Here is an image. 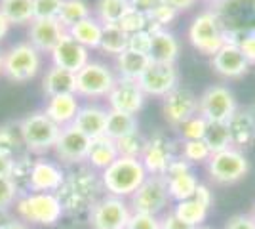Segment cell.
<instances>
[{
	"mask_svg": "<svg viewBox=\"0 0 255 229\" xmlns=\"http://www.w3.org/2000/svg\"><path fill=\"white\" fill-rule=\"evenodd\" d=\"M206 168H208V174L213 184L233 186L248 176L250 161L244 155V151H240L236 147H229L225 151L213 153L210 161L206 163Z\"/></svg>",
	"mask_w": 255,
	"mask_h": 229,
	"instance_id": "7",
	"label": "cell"
},
{
	"mask_svg": "<svg viewBox=\"0 0 255 229\" xmlns=\"http://www.w3.org/2000/svg\"><path fill=\"white\" fill-rule=\"evenodd\" d=\"M192 170V164L189 161H185L181 155H175L173 159H171L170 166H168V170H166V174L164 178H168V176H177V174H185V172H191Z\"/></svg>",
	"mask_w": 255,
	"mask_h": 229,
	"instance_id": "50",
	"label": "cell"
},
{
	"mask_svg": "<svg viewBox=\"0 0 255 229\" xmlns=\"http://www.w3.org/2000/svg\"><path fill=\"white\" fill-rule=\"evenodd\" d=\"M162 99H164L162 101L164 117L175 128H179L185 120L198 113V98L189 88H173L170 94H166Z\"/></svg>",
	"mask_w": 255,
	"mask_h": 229,
	"instance_id": "15",
	"label": "cell"
},
{
	"mask_svg": "<svg viewBox=\"0 0 255 229\" xmlns=\"http://www.w3.org/2000/svg\"><path fill=\"white\" fill-rule=\"evenodd\" d=\"M204 142L210 147L212 155L233 147L231 145V134H229V128H227L225 122H208V130H206V136H204Z\"/></svg>",
	"mask_w": 255,
	"mask_h": 229,
	"instance_id": "38",
	"label": "cell"
},
{
	"mask_svg": "<svg viewBox=\"0 0 255 229\" xmlns=\"http://www.w3.org/2000/svg\"><path fill=\"white\" fill-rule=\"evenodd\" d=\"M252 216L255 218V205H254V210H252Z\"/></svg>",
	"mask_w": 255,
	"mask_h": 229,
	"instance_id": "62",
	"label": "cell"
},
{
	"mask_svg": "<svg viewBox=\"0 0 255 229\" xmlns=\"http://www.w3.org/2000/svg\"><path fill=\"white\" fill-rule=\"evenodd\" d=\"M19 128H21L27 151L34 155H44V153L52 151L57 142V136L61 132V128L44 111H34L31 115H27L25 119L19 120Z\"/></svg>",
	"mask_w": 255,
	"mask_h": 229,
	"instance_id": "4",
	"label": "cell"
},
{
	"mask_svg": "<svg viewBox=\"0 0 255 229\" xmlns=\"http://www.w3.org/2000/svg\"><path fill=\"white\" fill-rule=\"evenodd\" d=\"M177 13H179V11L173 10L171 6H168V4H164V2H162L158 8H154V10L150 11L147 17H149V21H152L156 27H160V29H166L170 23L175 21Z\"/></svg>",
	"mask_w": 255,
	"mask_h": 229,
	"instance_id": "45",
	"label": "cell"
},
{
	"mask_svg": "<svg viewBox=\"0 0 255 229\" xmlns=\"http://www.w3.org/2000/svg\"><path fill=\"white\" fill-rule=\"evenodd\" d=\"M10 27H11V25L8 23V19H6V17H4V13L0 11V40H2V38H4L6 34H8Z\"/></svg>",
	"mask_w": 255,
	"mask_h": 229,
	"instance_id": "57",
	"label": "cell"
},
{
	"mask_svg": "<svg viewBox=\"0 0 255 229\" xmlns=\"http://www.w3.org/2000/svg\"><path fill=\"white\" fill-rule=\"evenodd\" d=\"M162 2H164V0H129L131 8H133L135 11H141V13H145V15H149V13L154 10V8H158Z\"/></svg>",
	"mask_w": 255,
	"mask_h": 229,
	"instance_id": "53",
	"label": "cell"
},
{
	"mask_svg": "<svg viewBox=\"0 0 255 229\" xmlns=\"http://www.w3.org/2000/svg\"><path fill=\"white\" fill-rule=\"evenodd\" d=\"M147 145V138L139 130L128 134L124 138L117 140L118 157H126V159H141V155L145 151Z\"/></svg>",
	"mask_w": 255,
	"mask_h": 229,
	"instance_id": "39",
	"label": "cell"
},
{
	"mask_svg": "<svg viewBox=\"0 0 255 229\" xmlns=\"http://www.w3.org/2000/svg\"><path fill=\"white\" fill-rule=\"evenodd\" d=\"M175 155L179 153H175V145L170 138L164 132H154L150 138H147L145 151L139 161L149 176H164Z\"/></svg>",
	"mask_w": 255,
	"mask_h": 229,
	"instance_id": "13",
	"label": "cell"
},
{
	"mask_svg": "<svg viewBox=\"0 0 255 229\" xmlns=\"http://www.w3.org/2000/svg\"><path fill=\"white\" fill-rule=\"evenodd\" d=\"M196 229H213V228H208V226H200V228H196Z\"/></svg>",
	"mask_w": 255,
	"mask_h": 229,
	"instance_id": "60",
	"label": "cell"
},
{
	"mask_svg": "<svg viewBox=\"0 0 255 229\" xmlns=\"http://www.w3.org/2000/svg\"><path fill=\"white\" fill-rule=\"evenodd\" d=\"M0 153L8 155L11 159H17L27 155V145L23 142L19 120L17 122H6L0 126ZM31 155V153H29Z\"/></svg>",
	"mask_w": 255,
	"mask_h": 229,
	"instance_id": "28",
	"label": "cell"
},
{
	"mask_svg": "<svg viewBox=\"0 0 255 229\" xmlns=\"http://www.w3.org/2000/svg\"><path fill=\"white\" fill-rule=\"evenodd\" d=\"M117 82L113 69L101 61H88L76 73V96L97 99L107 98Z\"/></svg>",
	"mask_w": 255,
	"mask_h": 229,
	"instance_id": "9",
	"label": "cell"
},
{
	"mask_svg": "<svg viewBox=\"0 0 255 229\" xmlns=\"http://www.w3.org/2000/svg\"><path fill=\"white\" fill-rule=\"evenodd\" d=\"M63 0H32L34 19H57Z\"/></svg>",
	"mask_w": 255,
	"mask_h": 229,
	"instance_id": "43",
	"label": "cell"
},
{
	"mask_svg": "<svg viewBox=\"0 0 255 229\" xmlns=\"http://www.w3.org/2000/svg\"><path fill=\"white\" fill-rule=\"evenodd\" d=\"M175 216L179 220H183L185 224H189L192 228H200L204 226V222L208 218V208L202 207L198 201H194V199H185V201H179V203H175V207L171 210Z\"/></svg>",
	"mask_w": 255,
	"mask_h": 229,
	"instance_id": "34",
	"label": "cell"
},
{
	"mask_svg": "<svg viewBox=\"0 0 255 229\" xmlns=\"http://www.w3.org/2000/svg\"><path fill=\"white\" fill-rule=\"evenodd\" d=\"M13 218L15 216L11 214V208H0V228L6 226V224H10Z\"/></svg>",
	"mask_w": 255,
	"mask_h": 229,
	"instance_id": "56",
	"label": "cell"
},
{
	"mask_svg": "<svg viewBox=\"0 0 255 229\" xmlns=\"http://www.w3.org/2000/svg\"><path fill=\"white\" fill-rule=\"evenodd\" d=\"M2 59H4V52H0V75H2Z\"/></svg>",
	"mask_w": 255,
	"mask_h": 229,
	"instance_id": "59",
	"label": "cell"
},
{
	"mask_svg": "<svg viewBox=\"0 0 255 229\" xmlns=\"http://www.w3.org/2000/svg\"><path fill=\"white\" fill-rule=\"evenodd\" d=\"M67 33L71 34L78 44H82L88 50L99 48L101 44V34H103V23L99 21L97 17L90 15L82 21L75 23Z\"/></svg>",
	"mask_w": 255,
	"mask_h": 229,
	"instance_id": "27",
	"label": "cell"
},
{
	"mask_svg": "<svg viewBox=\"0 0 255 229\" xmlns=\"http://www.w3.org/2000/svg\"><path fill=\"white\" fill-rule=\"evenodd\" d=\"M231 145L244 151L255 143V111L252 107H238L227 122Z\"/></svg>",
	"mask_w": 255,
	"mask_h": 229,
	"instance_id": "20",
	"label": "cell"
},
{
	"mask_svg": "<svg viewBox=\"0 0 255 229\" xmlns=\"http://www.w3.org/2000/svg\"><path fill=\"white\" fill-rule=\"evenodd\" d=\"M65 172L61 164L48 159H34L31 172V191L38 193H57L65 182Z\"/></svg>",
	"mask_w": 255,
	"mask_h": 229,
	"instance_id": "19",
	"label": "cell"
},
{
	"mask_svg": "<svg viewBox=\"0 0 255 229\" xmlns=\"http://www.w3.org/2000/svg\"><path fill=\"white\" fill-rule=\"evenodd\" d=\"M238 48H240L242 55L246 57V61L250 63V67L255 65V33L244 34L238 40Z\"/></svg>",
	"mask_w": 255,
	"mask_h": 229,
	"instance_id": "48",
	"label": "cell"
},
{
	"mask_svg": "<svg viewBox=\"0 0 255 229\" xmlns=\"http://www.w3.org/2000/svg\"><path fill=\"white\" fill-rule=\"evenodd\" d=\"M99 178H101L107 195L128 201L137 191L139 186L149 178V174L139 159L118 157L111 166H107L103 172H99Z\"/></svg>",
	"mask_w": 255,
	"mask_h": 229,
	"instance_id": "2",
	"label": "cell"
},
{
	"mask_svg": "<svg viewBox=\"0 0 255 229\" xmlns=\"http://www.w3.org/2000/svg\"><path fill=\"white\" fill-rule=\"evenodd\" d=\"M107 113L109 109L97 105V103H86L80 105V109L76 113L73 126L86 134L90 140L105 136V124H107Z\"/></svg>",
	"mask_w": 255,
	"mask_h": 229,
	"instance_id": "22",
	"label": "cell"
},
{
	"mask_svg": "<svg viewBox=\"0 0 255 229\" xmlns=\"http://www.w3.org/2000/svg\"><path fill=\"white\" fill-rule=\"evenodd\" d=\"M131 208L126 199L103 195L88 212L92 229H126Z\"/></svg>",
	"mask_w": 255,
	"mask_h": 229,
	"instance_id": "10",
	"label": "cell"
},
{
	"mask_svg": "<svg viewBox=\"0 0 255 229\" xmlns=\"http://www.w3.org/2000/svg\"><path fill=\"white\" fill-rule=\"evenodd\" d=\"M126 229H160V216L143 214V212H131Z\"/></svg>",
	"mask_w": 255,
	"mask_h": 229,
	"instance_id": "47",
	"label": "cell"
},
{
	"mask_svg": "<svg viewBox=\"0 0 255 229\" xmlns=\"http://www.w3.org/2000/svg\"><path fill=\"white\" fill-rule=\"evenodd\" d=\"M92 15L90 6L86 4L84 0H63L61 2V10L57 13V21L63 27L65 31H69L75 23L82 21L86 17Z\"/></svg>",
	"mask_w": 255,
	"mask_h": 229,
	"instance_id": "35",
	"label": "cell"
},
{
	"mask_svg": "<svg viewBox=\"0 0 255 229\" xmlns=\"http://www.w3.org/2000/svg\"><path fill=\"white\" fill-rule=\"evenodd\" d=\"M42 90L48 98L63 96V94H76V73L52 65L42 78Z\"/></svg>",
	"mask_w": 255,
	"mask_h": 229,
	"instance_id": "25",
	"label": "cell"
},
{
	"mask_svg": "<svg viewBox=\"0 0 255 229\" xmlns=\"http://www.w3.org/2000/svg\"><path fill=\"white\" fill-rule=\"evenodd\" d=\"M137 130V119L135 115H128L122 111H113L109 109L107 113V124H105V136L111 140H120L128 134Z\"/></svg>",
	"mask_w": 255,
	"mask_h": 229,
	"instance_id": "30",
	"label": "cell"
},
{
	"mask_svg": "<svg viewBox=\"0 0 255 229\" xmlns=\"http://www.w3.org/2000/svg\"><path fill=\"white\" fill-rule=\"evenodd\" d=\"M149 63V55L137 54V52H131V50H124L122 54L117 55L118 76L128 78V80H139V76L145 73Z\"/></svg>",
	"mask_w": 255,
	"mask_h": 229,
	"instance_id": "29",
	"label": "cell"
},
{
	"mask_svg": "<svg viewBox=\"0 0 255 229\" xmlns=\"http://www.w3.org/2000/svg\"><path fill=\"white\" fill-rule=\"evenodd\" d=\"M78 109H80V103H78V99H76V94H63V96L48 98V103H46L44 113H46L59 128H65V126H71V124H73V120H75Z\"/></svg>",
	"mask_w": 255,
	"mask_h": 229,
	"instance_id": "23",
	"label": "cell"
},
{
	"mask_svg": "<svg viewBox=\"0 0 255 229\" xmlns=\"http://www.w3.org/2000/svg\"><path fill=\"white\" fill-rule=\"evenodd\" d=\"M19 191L10 176H0V208H13Z\"/></svg>",
	"mask_w": 255,
	"mask_h": 229,
	"instance_id": "44",
	"label": "cell"
},
{
	"mask_svg": "<svg viewBox=\"0 0 255 229\" xmlns=\"http://www.w3.org/2000/svg\"><path fill=\"white\" fill-rule=\"evenodd\" d=\"M117 159V142L111 140L109 136H99V138H94L90 143V149L86 155V164L90 168H94L96 172H103L107 166H111Z\"/></svg>",
	"mask_w": 255,
	"mask_h": 229,
	"instance_id": "24",
	"label": "cell"
},
{
	"mask_svg": "<svg viewBox=\"0 0 255 229\" xmlns=\"http://www.w3.org/2000/svg\"><path fill=\"white\" fill-rule=\"evenodd\" d=\"M50 55H52V65L67 69L71 73H78L90 61V50L76 42L69 33L63 34V38L57 42Z\"/></svg>",
	"mask_w": 255,
	"mask_h": 229,
	"instance_id": "17",
	"label": "cell"
},
{
	"mask_svg": "<svg viewBox=\"0 0 255 229\" xmlns=\"http://www.w3.org/2000/svg\"><path fill=\"white\" fill-rule=\"evenodd\" d=\"M208 130V120L204 119L202 115H194L191 119H187L179 126V134L183 138V142H191V140H204Z\"/></svg>",
	"mask_w": 255,
	"mask_h": 229,
	"instance_id": "41",
	"label": "cell"
},
{
	"mask_svg": "<svg viewBox=\"0 0 255 229\" xmlns=\"http://www.w3.org/2000/svg\"><path fill=\"white\" fill-rule=\"evenodd\" d=\"M164 4L171 6L173 10L183 11V10H189V8H192V6L196 4V0H164Z\"/></svg>",
	"mask_w": 255,
	"mask_h": 229,
	"instance_id": "54",
	"label": "cell"
},
{
	"mask_svg": "<svg viewBox=\"0 0 255 229\" xmlns=\"http://www.w3.org/2000/svg\"><path fill=\"white\" fill-rule=\"evenodd\" d=\"M150 42H152V33H149L147 29L137 31L133 34H128V50H131V52L149 55Z\"/></svg>",
	"mask_w": 255,
	"mask_h": 229,
	"instance_id": "46",
	"label": "cell"
},
{
	"mask_svg": "<svg viewBox=\"0 0 255 229\" xmlns=\"http://www.w3.org/2000/svg\"><path fill=\"white\" fill-rule=\"evenodd\" d=\"M194 201H198L202 207H206L208 210L212 208L213 205V191L210 186H206V184H198L196 187V191H194V195H192Z\"/></svg>",
	"mask_w": 255,
	"mask_h": 229,
	"instance_id": "52",
	"label": "cell"
},
{
	"mask_svg": "<svg viewBox=\"0 0 255 229\" xmlns=\"http://www.w3.org/2000/svg\"><path fill=\"white\" fill-rule=\"evenodd\" d=\"M137 84L145 96L164 98L173 88L179 86V71L175 63H154L150 61L145 73L139 76Z\"/></svg>",
	"mask_w": 255,
	"mask_h": 229,
	"instance_id": "12",
	"label": "cell"
},
{
	"mask_svg": "<svg viewBox=\"0 0 255 229\" xmlns=\"http://www.w3.org/2000/svg\"><path fill=\"white\" fill-rule=\"evenodd\" d=\"M0 229H29V226L27 224H23L21 220H17V218H13L10 222V224H6V226H2Z\"/></svg>",
	"mask_w": 255,
	"mask_h": 229,
	"instance_id": "58",
	"label": "cell"
},
{
	"mask_svg": "<svg viewBox=\"0 0 255 229\" xmlns=\"http://www.w3.org/2000/svg\"><path fill=\"white\" fill-rule=\"evenodd\" d=\"M11 166H13V159L8 157V155H2V153H0V176H10Z\"/></svg>",
	"mask_w": 255,
	"mask_h": 229,
	"instance_id": "55",
	"label": "cell"
},
{
	"mask_svg": "<svg viewBox=\"0 0 255 229\" xmlns=\"http://www.w3.org/2000/svg\"><path fill=\"white\" fill-rule=\"evenodd\" d=\"M42 67L40 52L31 42H19L4 52L2 75L13 82H27L38 75Z\"/></svg>",
	"mask_w": 255,
	"mask_h": 229,
	"instance_id": "6",
	"label": "cell"
},
{
	"mask_svg": "<svg viewBox=\"0 0 255 229\" xmlns=\"http://www.w3.org/2000/svg\"><path fill=\"white\" fill-rule=\"evenodd\" d=\"M179 55V40L168 31L162 29L158 33L152 34V42H150L149 59L154 63H175Z\"/></svg>",
	"mask_w": 255,
	"mask_h": 229,
	"instance_id": "26",
	"label": "cell"
},
{
	"mask_svg": "<svg viewBox=\"0 0 255 229\" xmlns=\"http://www.w3.org/2000/svg\"><path fill=\"white\" fill-rule=\"evenodd\" d=\"M13 210L17 220H21L23 224L44 226V228L57 226L65 214L55 193H38V191H29L17 197Z\"/></svg>",
	"mask_w": 255,
	"mask_h": 229,
	"instance_id": "3",
	"label": "cell"
},
{
	"mask_svg": "<svg viewBox=\"0 0 255 229\" xmlns=\"http://www.w3.org/2000/svg\"><path fill=\"white\" fill-rule=\"evenodd\" d=\"M131 10L129 0H97L96 17L103 25H118V21Z\"/></svg>",
	"mask_w": 255,
	"mask_h": 229,
	"instance_id": "33",
	"label": "cell"
},
{
	"mask_svg": "<svg viewBox=\"0 0 255 229\" xmlns=\"http://www.w3.org/2000/svg\"><path fill=\"white\" fill-rule=\"evenodd\" d=\"M32 164H34V159H31V155H23V157H17L13 159V166H11V182L15 184L19 195L23 193H29L31 191V172H32Z\"/></svg>",
	"mask_w": 255,
	"mask_h": 229,
	"instance_id": "37",
	"label": "cell"
},
{
	"mask_svg": "<svg viewBox=\"0 0 255 229\" xmlns=\"http://www.w3.org/2000/svg\"><path fill=\"white\" fill-rule=\"evenodd\" d=\"M90 143H92V140L71 124V126L61 128L52 151L55 153L57 161L78 166V164L86 163V155H88V149H90Z\"/></svg>",
	"mask_w": 255,
	"mask_h": 229,
	"instance_id": "14",
	"label": "cell"
},
{
	"mask_svg": "<svg viewBox=\"0 0 255 229\" xmlns=\"http://www.w3.org/2000/svg\"><path fill=\"white\" fill-rule=\"evenodd\" d=\"M204 2H213L215 4V2H221V0H204Z\"/></svg>",
	"mask_w": 255,
	"mask_h": 229,
	"instance_id": "61",
	"label": "cell"
},
{
	"mask_svg": "<svg viewBox=\"0 0 255 229\" xmlns=\"http://www.w3.org/2000/svg\"><path fill=\"white\" fill-rule=\"evenodd\" d=\"M192 48L204 55H213L225 44V25L217 11H200L189 27Z\"/></svg>",
	"mask_w": 255,
	"mask_h": 229,
	"instance_id": "5",
	"label": "cell"
},
{
	"mask_svg": "<svg viewBox=\"0 0 255 229\" xmlns=\"http://www.w3.org/2000/svg\"><path fill=\"white\" fill-rule=\"evenodd\" d=\"M223 229H255V218L252 214H234Z\"/></svg>",
	"mask_w": 255,
	"mask_h": 229,
	"instance_id": "49",
	"label": "cell"
},
{
	"mask_svg": "<svg viewBox=\"0 0 255 229\" xmlns=\"http://www.w3.org/2000/svg\"><path fill=\"white\" fill-rule=\"evenodd\" d=\"M99 48L109 55L122 54L124 50H128V33H124L118 25H103Z\"/></svg>",
	"mask_w": 255,
	"mask_h": 229,
	"instance_id": "36",
	"label": "cell"
},
{
	"mask_svg": "<svg viewBox=\"0 0 255 229\" xmlns=\"http://www.w3.org/2000/svg\"><path fill=\"white\" fill-rule=\"evenodd\" d=\"M179 155L191 164H202L210 161L212 151L204 140H191V142H183Z\"/></svg>",
	"mask_w": 255,
	"mask_h": 229,
	"instance_id": "40",
	"label": "cell"
},
{
	"mask_svg": "<svg viewBox=\"0 0 255 229\" xmlns=\"http://www.w3.org/2000/svg\"><path fill=\"white\" fill-rule=\"evenodd\" d=\"M147 15L145 13H141V11H135L133 8L128 11L126 15L118 21V27L128 34H133L137 33V31H143V29H147Z\"/></svg>",
	"mask_w": 255,
	"mask_h": 229,
	"instance_id": "42",
	"label": "cell"
},
{
	"mask_svg": "<svg viewBox=\"0 0 255 229\" xmlns=\"http://www.w3.org/2000/svg\"><path fill=\"white\" fill-rule=\"evenodd\" d=\"M0 11L10 25H23L34 19L32 0H0Z\"/></svg>",
	"mask_w": 255,
	"mask_h": 229,
	"instance_id": "32",
	"label": "cell"
},
{
	"mask_svg": "<svg viewBox=\"0 0 255 229\" xmlns=\"http://www.w3.org/2000/svg\"><path fill=\"white\" fill-rule=\"evenodd\" d=\"M145 94L137 80H128V78H120L118 76L113 90L107 96V103L109 109L113 111H122L128 115H137L139 111L145 105Z\"/></svg>",
	"mask_w": 255,
	"mask_h": 229,
	"instance_id": "16",
	"label": "cell"
},
{
	"mask_svg": "<svg viewBox=\"0 0 255 229\" xmlns=\"http://www.w3.org/2000/svg\"><path fill=\"white\" fill-rule=\"evenodd\" d=\"M212 67L223 78H240L250 71V63L246 61L238 44L234 42H225L212 55Z\"/></svg>",
	"mask_w": 255,
	"mask_h": 229,
	"instance_id": "18",
	"label": "cell"
},
{
	"mask_svg": "<svg viewBox=\"0 0 255 229\" xmlns=\"http://www.w3.org/2000/svg\"><path fill=\"white\" fill-rule=\"evenodd\" d=\"M105 189L101 178L94 168L88 164H78L75 170L67 172L63 186L55 193L65 212L69 214H82L90 212V208L103 197Z\"/></svg>",
	"mask_w": 255,
	"mask_h": 229,
	"instance_id": "1",
	"label": "cell"
},
{
	"mask_svg": "<svg viewBox=\"0 0 255 229\" xmlns=\"http://www.w3.org/2000/svg\"><path fill=\"white\" fill-rule=\"evenodd\" d=\"M160 229H196L189 226V224H185L183 220H179L173 212H166L162 218H160Z\"/></svg>",
	"mask_w": 255,
	"mask_h": 229,
	"instance_id": "51",
	"label": "cell"
},
{
	"mask_svg": "<svg viewBox=\"0 0 255 229\" xmlns=\"http://www.w3.org/2000/svg\"><path fill=\"white\" fill-rule=\"evenodd\" d=\"M170 193L164 176H149L133 195L128 199L131 212L160 216L170 205Z\"/></svg>",
	"mask_w": 255,
	"mask_h": 229,
	"instance_id": "8",
	"label": "cell"
},
{
	"mask_svg": "<svg viewBox=\"0 0 255 229\" xmlns=\"http://www.w3.org/2000/svg\"><path fill=\"white\" fill-rule=\"evenodd\" d=\"M238 109L234 94L223 84H213L206 88L198 98V115H202L208 122H229V119Z\"/></svg>",
	"mask_w": 255,
	"mask_h": 229,
	"instance_id": "11",
	"label": "cell"
},
{
	"mask_svg": "<svg viewBox=\"0 0 255 229\" xmlns=\"http://www.w3.org/2000/svg\"><path fill=\"white\" fill-rule=\"evenodd\" d=\"M198 178L194 176V172H185V174H177V176H168L166 178V186H168V193H170V199L179 203V201H185V199H191L198 187Z\"/></svg>",
	"mask_w": 255,
	"mask_h": 229,
	"instance_id": "31",
	"label": "cell"
},
{
	"mask_svg": "<svg viewBox=\"0 0 255 229\" xmlns=\"http://www.w3.org/2000/svg\"><path fill=\"white\" fill-rule=\"evenodd\" d=\"M67 33L57 19H32L29 27V42L40 54H52V50Z\"/></svg>",
	"mask_w": 255,
	"mask_h": 229,
	"instance_id": "21",
	"label": "cell"
}]
</instances>
